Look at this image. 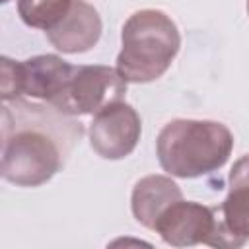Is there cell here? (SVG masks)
<instances>
[{
  "label": "cell",
  "instance_id": "6da1fadb",
  "mask_svg": "<svg viewBox=\"0 0 249 249\" xmlns=\"http://www.w3.org/2000/svg\"><path fill=\"white\" fill-rule=\"evenodd\" d=\"M80 136L82 124L53 105L4 101L0 173L18 187H39L60 171Z\"/></svg>",
  "mask_w": 249,
  "mask_h": 249
},
{
  "label": "cell",
  "instance_id": "7a4b0ae2",
  "mask_svg": "<svg viewBox=\"0 0 249 249\" xmlns=\"http://www.w3.org/2000/svg\"><path fill=\"white\" fill-rule=\"evenodd\" d=\"M233 148L230 128L216 121L177 119L167 123L156 140L163 171L191 179L220 169Z\"/></svg>",
  "mask_w": 249,
  "mask_h": 249
},
{
  "label": "cell",
  "instance_id": "3957f363",
  "mask_svg": "<svg viewBox=\"0 0 249 249\" xmlns=\"http://www.w3.org/2000/svg\"><path fill=\"white\" fill-rule=\"evenodd\" d=\"M119 74L132 84L161 78L179 53L181 37L175 21L160 10H140L123 25Z\"/></svg>",
  "mask_w": 249,
  "mask_h": 249
},
{
  "label": "cell",
  "instance_id": "277c9868",
  "mask_svg": "<svg viewBox=\"0 0 249 249\" xmlns=\"http://www.w3.org/2000/svg\"><path fill=\"white\" fill-rule=\"evenodd\" d=\"M126 80L117 68L109 66H74L62 91L53 105L64 115H97L105 107L123 101L126 93Z\"/></svg>",
  "mask_w": 249,
  "mask_h": 249
},
{
  "label": "cell",
  "instance_id": "5b68a950",
  "mask_svg": "<svg viewBox=\"0 0 249 249\" xmlns=\"http://www.w3.org/2000/svg\"><path fill=\"white\" fill-rule=\"evenodd\" d=\"M142 123L132 105L117 101L89 123V144L105 160H123L138 144Z\"/></svg>",
  "mask_w": 249,
  "mask_h": 249
},
{
  "label": "cell",
  "instance_id": "8992f818",
  "mask_svg": "<svg viewBox=\"0 0 249 249\" xmlns=\"http://www.w3.org/2000/svg\"><path fill=\"white\" fill-rule=\"evenodd\" d=\"M216 210L212 247H241L249 239V156L239 158L230 171V191Z\"/></svg>",
  "mask_w": 249,
  "mask_h": 249
},
{
  "label": "cell",
  "instance_id": "52a82bcc",
  "mask_svg": "<svg viewBox=\"0 0 249 249\" xmlns=\"http://www.w3.org/2000/svg\"><path fill=\"white\" fill-rule=\"evenodd\" d=\"M216 210L191 200H177L167 206L158 218L154 230L173 247L196 243L212 245L216 235Z\"/></svg>",
  "mask_w": 249,
  "mask_h": 249
},
{
  "label": "cell",
  "instance_id": "ba28073f",
  "mask_svg": "<svg viewBox=\"0 0 249 249\" xmlns=\"http://www.w3.org/2000/svg\"><path fill=\"white\" fill-rule=\"evenodd\" d=\"M47 37L62 53H86L101 37V18L86 0H74L66 16L47 31Z\"/></svg>",
  "mask_w": 249,
  "mask_h": 249
},
{
  "label": "cell",
  "instance_id": "9c48e42d",
  "mask_svg": "<svg viewBox=\"0 0 249 249\" xmlns=\"http://www.w3.org/2000/svg\"><path fill=\"white\" fill-rule=\"evenodd\" d=\"M74 66L56 54H39L19 62L21 95L53 103L68 82Z\"/></svg>",
  "mask_w": 249,
  "mask_h": 249
},
{
  "label": "cell",
  "instance_id": "30bf717a",
  "mask_svg": "<svg viewBox=\"0 0 249 249\" xmlns=\"http://www.w3.org/2000/svg\"><path fill=\"white\" fill-rule=\"evenodd\" d=\"M181 198L183 193L175 181L165 175H148L134 185L130 206L134 218L142 226L154 230L161 212Z\"/></svg>",
  "mask_w": 249,
  "mask_h": 249
},
{
  "label": "cell",
  "instance_id": "8fae6325",
  "mask_svg": "<svg viewBox=\"0 0 249 249\" xmlns=\"http://www.w3.org/2000/svg\"><path fill=\"white\" fill-rule=\"evenodd\" d=\"M74 0H18V14L25 25L49 31L70 10Z\"/></svg>",
  "mask_w": 249,
  "mask_h": 249
},
{
  "label": "cell",
  "instance_id": "7c38bea8",
  "mask_svg": "<svg viewBox=\"0 0 249 249\" xmlns=\"http://www.w3.org/2000/svg\"><path fill=\"white\" fill-rule=\"evenodd\" d=\"M0 93L4 101H14L21 95L19 86V62L2 56V78H0Z\"/></svg>",
  "mask_w": 249,
  "mask_h": 249
},
{
  "label": "cell",
  "instance_id": "4fadbf2b",
  "mask_svg": "<svg viewBox=\"0 0 249 249\" xmlns=\"http://www.w3.org/2000/svg\"><path fill=\"white\" fill-rule=\"evenodd\" d=\"M247 12H249V0H247Z\"/></svg>",
  "mask_w": 249,
  "mask_h": 249
},
{
  "label": "cell",
  "instance_id": "5bb4252c",
  "mask_svg": "<svg viewBox=\"0 0 249 249\" xmlns=\"http://www.w3.org/2000/svg\"><path fill=\"white\" fill-rule=\"evenodd\" d=\"M2 2H10V0H2Z\"/></svg>",
  "mask_w": 249,
  "mask_h": 249
}]
</instances>
